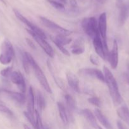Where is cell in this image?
I'll list each match as a JSON object with an SVG mask.
<instances>
[{"instance_id": "6da1fadb", "label": "cell", "mask_w": 129, "mask_h": 129, "mask_svg": "<svg viewBox=\"0 0 129 129\" xmlns=\"http://www.w3.org/2000/svg\"><path fill=\"white\" fill-rule=\"evenodd\" d=\"M103 73L105 78V83L107 84L113 102L115 105L121 104L123 102V98L119 91L117 82L113 74L106 66L103 67Z\"/></svg>"}, {"instance_id": "7a4b0ae2", "label": "cell", "mask_w": 129, "mask_h": 129, "mask_svg": "<svg viewBox=\"0 0 129 129\" xmlns=\"http://www.w3.org/2000/svg\"><path fill=\"white\" fill-rule=\"evenodd\" d=\"M25 55H26L27 57L28 60L29 62V64H30V67L32 68V69L34 70V73H35V75L36 76L37 79L38 81L39 82V83L40 84L41 86L42 87L43 89L47 91L49 93H52L51 88L50 86H49V83H48V80H47V78L46 77V76L44 75V73L42 71V69H40V67L39 66L37 63L36 62V61L35 60V59H34L32 56L30 55V54H29L27 52H25Z\"/></svg>"}, {"instance_id": "3957f363", "label": "cell", "mask_w": 129, "mask_h": 129, "mask_svg": "<svg viewBox=\"0 0 129 129\" xmlns=\"http://www.w3.org/2000/svg\"><path fill=\"white\" fill-rule=\"evenodd\" d=\"M81 26L83 31L92 39L99 34L98 21L94 16L83 18Z\"/></svg>"}, {"instance_id": "277c9868", "label": "cell", "mask_w": 129, "mask_h": 129, "mask_svg": "<svg viewBox=\"0 0 129 129\" xmlns=\"http://www.w3.org/2000/svg\"><path fill=\"white\" fill-rule=\"evenodd\" d=\"M15 56V50L10 40L5 39L1 46V52L0 54V63L7 65L11 63Z\"/></svg>"}, {"instance_id": "5b68a950", "label": "cell", "mask_w": 129, "mask_h": 129, "mask_svg": "<svg viewBox=\"0 0 129 129\" xmlns=\"http://www.w3.org/2000/svg\"><path fill=\"white\" fill-rule=\"evenodd\" d=\"M98 30L99 34L101 37V40H102V44H103L108 60V57L110 51L108 50L107 42V15L105 12L102 13L99 17Z\"/></svg>"}, {"instance_id": "8992f818", "label": "cell", "mask_w": 129, "mask_h": 129, "mask_svg": "<svg viewBox=\"0 0 129 129\" xmlns=\"http://www.w3.org/2000/svg\"><path fill=\"white\" fill-rule=\"evenodd\" d=\"M27 31L30 34V36L34 39V40L38 44V45L42 49V50L48 54V55L50 57L53 58L54 57V51L49 43L46 40V39L42 37L37 34L35 33L34 31H32L30 29H26Z\"/></svg>"}, {"instance_id": "52a82bcc", "label": "cell", "mask_w": 129, "mask_h": 129, "mask_svg": "<svg viewBox=\"0 0 129 129\" xmlns=\"http://www.w3.org/2000/svg\"><path fill=\"white\" fill-rule=\"evenodd\" d=\"M39 18H40V20L41 21V22L42 23L43 25L46 27L49 28V30H52L54 32L56 33L57 34H60V35L69 36L70 35H71L72 34V31L71 30L62 27L60 25H58L55 22L49 20L47 18L44 17V16H40Z\"/></svg>"}, {"instance_id": "ba28073f", "label": "cell", "mask_w": 129, "mask_h": 129, "mask_svg": "<svg viewBox=\"0 0 129 129\" xmlns=\"http://www.w3.org/2000/svg\"><path fill=\"white\" fill-rule=\"evenodd\" d=\"M13 12L14 13H15V15L16 16V17L20 21H21L23 23H24L25 25H27V27L29 28V29L30 28V30L34 31L35 33L37 34L38 35L41 36L42 37L46 39V35L45 33H44V31L40 28L38 27L37 25H35V24L32 23L30 21H29L27 18H25V16H23V15H22V14L20 13L18 10H13Z\"/></svg>"}, {"instance_id": "9c48e42d", "label": "cell", "mask_w": 129, "mask_h": 129, "mask_svg": "<svg viewBox=\"0 0 129 129\" xmlns=\"http://www.w3.org/2000/svg\"><path fill=\"white\" fill-rule=\"evenodd\" d=\"M10 80L13 84L17 86L20 91L22 93H25L26 91V83L25 79L20 72L13 71L10 77Z\"/></svg>"}, {"instance_id": "30bf717a", "label": "cell", "mask_w": 129, "mask_h": 129, "mask_svg": "<svg viewBox=\"0 0 129 129\" xmlns=\"http://www.w3.org/2000/svg\"><path fill=\"white\" fill-rule=\"evenodd\" d=\"M108 60L110 62L112 69H115L118 64V46L116 40H114L113 44L112 49L109 52V55L108 57Z\"/></svg>"}, {"instance_id": "8fae6325", "label": "cell", "mask_w": 129, "mask_h": 129, "mask_svg": "<svg viewBox=\"0 0 129 129\" xmlns=\"http://www.w3.org/2000/svg\"><path fill=\"white\" fill-rule=\"evenodd\" d=\"M79 73L82 75L88 76L98 79L102 83H105V78L104 73L102 71L95 68H85L79 71Z\"/></svg>"}, {"instance_id": "7c38bea8", "label": "cell", "mask_w": 129, "mask_h": 129, "mask_svg": "<svg viewBox=\"0 0 129 129\" xmlns=\"http://www.w3.org/2000/svg\"><path fill=\"white\" fill-rule=\"evenodd\" d=\"M92 42L96 54L103 60H107V56L99 34L92 39Z\"/></svg>"}, {"instance_id": "4fadbf2b", "label": "cell", "mask_w": 129, "mask_h": 129, "mask_svg": "<svg viewBox=\"0 0 129 129\" xmlns=\"http://www.w3.org/2000/svg\"><path fill=\"white\" fill-rule=\"evenodd\" d=\"M1 93H4L6 94L10 99L13 100L18 105H22L25 102V96L24 93H19V92L13 91L8 90L6 89H1Z\"/></svg>"}, {"instance_id": "5bb4252c", "label": "cell", "mask_w": 129, "mask_h": 129, "mask_svg": "<svg viewBox=\"0 0 129 129\" xmlns=\"http://www.w3.org/2000/svg\"><path fill=\"white\" fill-rule=\"evenodd\" d=\"M35 96L32 87L30 86L27 96V113L32 117H35Z\"/></svg>"}, {"instance_id": "9a60e30c", "label": "cell", "mask_w": 129, "mask_h": 129, "mask_svg": "<svg viewBox=\"0 0 129 129\" xmlns=\"http://www.w3.org/2000/svg\"><path fill=\"white\" fill-rule=\"evenodd\" d=\"M67 79L69 86L77 93L80 92V82L78 77L72 72L67 73Z\"/></svg>"}, {"instance_id": "2e32d148", "label": "cell", "mask_w": 129, "mask_h": 129, "mask_svg": "<svg viewBox=\"0 0 129 129\" xmlns=\"http://www.w3.org/2000/svg\"><path fill=\"white\" fill-rule=\"evenodd\" d=\"M64 99H65L66 108H67L68 115H69L70 117H72L73 113L77 110V102H76L75 100L73 98V96L68 94H65Z\"/></svg>"}, {"instance_id": "e0dca14e", "label": "cell", "mask_w": 129, "mask_h": 129, "mask_svg": "<svg viewBox=\"0 0 129 129\" xmlns=\"http://www.w3.org/2000/svg\"><path fill=\"white\" fill-rule=\"evenodd\" d=\"M119 6V16L118 21L119 23L121 25H123L126 21L129 13V5L123 3H120L118 5Z\"/></svg>"}, {"instance_id": "ac0fdd59", "label": "cell", "mask_w": 129, "mask_h": 129, "mask_svg": "<svg viewBox=\"0 0 129 129\" xmlns=\"http://www.w3.org/2000/svg\"><path fill=\"white\" fill-rule=\"evenodd\" d=\"M84 40L83 38H78L75 41L72 46V53L75 55H80L84 52L85 47L83 46Z\"/></svg>"}, {"instance_id": "d6986e66", "label": "cell", "mask_w": 129, "mask_h": 129, "mask_svg": "<svg viewBox=\"0 0 129 129\" xmlns=\"http://www.w3.org/2000/svg\"><path fill=\"white\" fill-rule=\"evenodd\" d=\"M82 114L83 115V116L84 117V118H85L86 120L89 122L90 125L92 126L94 128H96L98 124H97V120H96V117L95 116L94 113H92L89 109H85L82 110V112H81Z\"/></svg>"}, {"instance_id": "ffe728a7", "label": "cell", "mask_w": 129, "mask_h": 129, "mask_svg": "<svg viewBox=\"0 0 129 129\" xmlns=\"http://www.w3.org/2000/svg\"><path fill=\"white\" fill-rule=\"evenodd\" d=\"M94 115L96 117V119L98 120L99 122L102 125L103 127H104L106 129H113L112 126L110 122H109L108 119L99 109L95 110Z\"/></svg>"}, {"instance_id": "44dd1931", "label": "cell", "mask_w": 129, "mask_h": 129, "mask_svg": "<svg viewBox=\"0 0 129 129\" xmlns=\"http://www.w3.org/2000/svg\"><path fill=\"white\" fill-rule=\"evenodd\" d=\"M57 107H58L59 117H60V118L63 123L64 125L68 124L69 120H68V115L66 107L63 103L58 102H57Z\"/></svg>"}, {"instance_id": "7402d4cb", "label": "cell", "mask_w": 129, "mask_h": 129, "mask_svg": "<svg viewBox=\"0 0 129 129\" xmlns=\"http://www.w3.org/2000/svg\"><path fill=\"white\" fill-rule=\"evenodd\" d=\"M117 115L123 122L129 125V109L124 105L117 110Z\"/></svg>"}, {"instance_id": "603a6c76", "label": "cell", "mask_w": 129, "mask_h": 129, "mask_svg": "<svg viewBox=\"0 0 129 129\" xmlns=\"http://www.w3.org/2000/svg\"><path fill=\"white\" fill-rule=\"evenodd\" d=\"M68 36L63 35H60V34H57L56 35L51 37V40L53 42H56L62 45H66L67 44H69L72 42V39L67 37Z\"/></svg>"}, {"instance_id": "cb8c5ba5", "label": "cell", "mask_w": 129, "mask_h": 129, "mask_svg": "<svg viewBox=\"0 0 129 129\" xmlns=\"http://www.w3.org/2000/svg\"><path fill=\"white\" fill-rule=\"evenodd\" d=\"M36 102L38 108L37 110L39 111V113H41L46 107V100L44 96L39 91H38L37 94Z\"/></svg>"}, {"instance_id": "d4e9b609", "label": "cell", "mask_w": 129, "mask_h": 129, "mask_svg": "<svg viewBox=\"0 0 129 129\" xmlns=\"http://www.w3.org/2000/svg\"><path fill=\"white\" fill-rule=\"evenodd\" d=\"M20 58H21L22 62L23 67H24V69L25 70V73L27 74H29L30 73V65L29 64L27 57L26 55H25V52H20Z\"/></svg>"}, {"instance_id": "484cf974", "label": "cell", "mask_w": 129, "mask_h": 129, "mask_svg": "<svg viewBox=\"0 0 129 129\" xmlns=\"http://www.w3.org/2000/svg\"><path fill=\"white\" fill-rule=\"evenodd\" d=\"M35 124L34 128L35 129H44L43 125L42 122L41 117H40V113H39L37 110H35Z\"/></svg>"}, {"instance_id": "4316f807", "label": "cell", "mask_w": 129, "mask_h": 129, "mask_svg": "<svg viewBox=\"0 0 129 129\" xmlns=\"http://www.w3.org/2000/svg\"><path fill=\"white\" fill-rule=\"evenodd\" d=\"M48 3L56 10H64V5L63 3L55 1V0H47Z\"/></svg>"}, {"instance_id": "83f0119b", "label": "cell", "mask_w": 129, "mask_h": 129, "mask_svg": "<svg viewBox=\"0 0 129 129\" xmlns=\"http://www.w3.org/2000/svg\"><path fill=\"white\" fill-rule=\"evenodd\" d=\"M13 72V66H9L5 69H3L0 72V74L5 78H10Z\"/></svg>"}, {"instance_id": "f1b7e54d", "label": "cell", "mask_w": 129, "mask_h": 129, "mask_svg": "<svg viewBox=\"0 0 129 129\" xmlns=\"http://www.w3.org/2000/svg\"><path fill=\"white\" fill-rule=\"evenodd\" d=\"M88 102L92 105H94L97 107H101V101L98 97L92 96L88 99Z\"/></svg>"}, {"instance_id": "f546056e", "label": "cell", "mask_w": 129, "mask_h": 129, "mask_svg": "<svg viewBox=\"0 0 129 129\" xmlns=\"http://www.w3.org/2000/svg\"><path fill=\"white\" fill-rule=\"evenodd\" d=\"M0 112L5 113V114L8 115L9 116L13 115V113L12 111H11L10 108H8L6 106L4 105L1 104V103H0Z\"/></svg>"}, {"instance_id": "4dcf8cb0", "label": "cell", "mask_w": 129, "mask_h": 129, "mask_svg": "<svg viewBox=\"0 0 129 129\" xmlns=\"http://www.w3.org/2000/svg\"><path fill=\"white\" fill-rule=\"evenodd\" d=\"M53 42L54 43V45L56 46V47L58 48V49H59V50H60V51L63 54H64V55H67V56H70L69 52H68V50H67V49L64 48V45H61L60 44H59V43H58V42Z\"/></svg>"}, {"instance_id": "1f68e13d", "label": "cell", "mask_w": 129, "mask_h": 129, "mask_svg": "<svg viewBox=\"0 0 129 129\" xmlns=\"http://www.w3.org/2000/svg\"><path fill=\"white\" fill-rule=\"evenodd\" d=\"M90 60H91V62L92 64H95V65H98L99 64V60L98 58L94 55H91V57H90Z\"/></svg>"}, {"instance_id": "d6a6232c", "label": "cell", "mask_w": 129, "mask_h": 129, "mask_svg": "<svg viewBox=\"0 0 129 129\" xmlns=\"http://www.w3.org/2000/svg\"><path fill=\"white\" fill-rule=\"evenodd\" d=\"M70 4L73 10H77L78 8V4L76 0H70Z\"/></svg>"}, {"instance_id": "836d02e7", "label": "cell", "mask_w": 129, "mask_h": 129, "mask_svg": "<svg viewBox=\"0 0 129 129\" xmlns=\"http://www.w3.org/2000/svg\"><path fill=\"white\" fill-rule=\"evenodd\" d=\"M116 125H117L118 129H127L126 128V127L124 125L123 123H122V122H120V121H117Z\"/></svg>"}, {"instance_id": "e575fe53", "label": "cell", "mask_w": 129, "mask_h": 129, "mask_svg": "<svg viewBox=\"0 0 129 129\" xmlns=\"http://www.w3.org/2000/svg\"><path fill=\"white\" fill-rule=\"evenodd\" d=\"M26 40H27V42L28 44H29V45H30V46L32 48H33V49H34V48H35V45H34V44H33L31 40H30L29 39H27Z\"/></svg>"}, {"instance_id": "d590c367", "label": "cell", "mask_w": 129, "mask_h": 129, "mask_svg": "<svg viewBox=\"0 0 129 129\" xmlns=\"http://www.w3.org/2000/svg\"><path fill=\"white\" fill-rule=\"evenodd\" d=\"M24 129H30L29 128V126H27V125H24Z\"/></svg>"}, {"instance_id": "8d00e7d4", "label": "cell", "mask_w": 129, "mask_h": 129, "mask_svg": "<svg viewBox=\"0 0 129 129\" xmlns=\"http://www.w3.org/2000/svg\"><path fill=\"white\" fill-rule=\"evenodd\" d=\"M58 1H59V2L63 3V4H64V3H67V0H58Z\"/></svg>"}, {"instance_id": "74e56055", "label": "cell", "mask_w": 129, "mask_h": 129, "mask_svg": "<svg viewBox=\"0 0 129 129\" xmlns=\"http://www.w3.org/2000/svg\"><path fill=\"white\" fill-rule=\"evenodd\" d=\"M0 1H1V2H2L3 3V4H5V5H6V1H5V0H0Z\"/></svg>"}, {"instance_id": "f35d334b", "label": "cell", "mask_w": 129, "mask_h": 129, "mask_svg": "<svg viewBox=\"0 0 129 129\" xmlns=\"http://www.w3.org/2000/svg\"><path fill=\"white\" fill-rule=\"evenodd\" d=\"M95 129H102V128H101V127H100V126L99 125H97V127H96V128H95Z\"/></svg>"}, {"instance_id": "ab89813d", "label": "cell", "mask_w": 129, "mask_h": 129, "mask_svg": "<svg viewBox=\"0 0 129 129\" xmlns=\"http://www.w3.org/2000/svg\"><path fill=\"white\" fill-rule=\"evenodd\" d=\"M128 69H129V66H128Z\"/></svg>"}]
</instances>
